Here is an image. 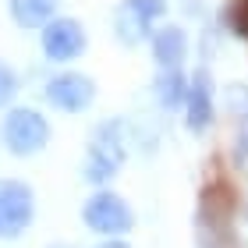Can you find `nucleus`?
Wrapping results in <instances>:
<instances>
[{
  "label": "nucleus",
  "instance_id": "nucleus-1",
  "mask_svg": "<svg viewBox=\"0 0 248 248\" xmlns=\"http://www.w3.org/2000/svg\"><path fill=\"white\" fill-rule=\"evenodd\" d=\"M131 156L128 145V117H103L89 128L82 149V181L89 188H114L117 174Z\"/></svg>",
  "mask_w": 248,
  "mask_h": 248
},
{
  "label": "nucleus",
  "instance_id": "nucleus-2",
  "mask_svg": "<svg viewBox=\"0 0 248 248\" xmlns=\"http://www.w3.org/2000/svg\"><path fill=\"white\" fill-rule=\"evenodd\" d=\"M53 142V124L39 107L15 103L11 110L0 114V149L15 160H32L46 153Z\"/></svg>",
  "mask_w": 248,
  "mask_h": 248
},
{
  "label": "nucleus",
  "instance_id": "nucleus-3",
  "mask_svg": "<svg viewBox=\"0 0 248 248\" xmlns=\"http://www.w3.org/2000/svg\"><path fill=\"white\" fill-rule=\"evenodd\" d=\"M78 220L96 241H114V238H131L135 223V206L114 188H89V195L78 206Z\"/></svg>",
  "mask_w": 248,
  "mask_h": 248
},
{
  "label": "nucleus",
  "instance_id": "nucleus-4",
  "mask_svg": "<svg viewBox=\"0 0 248 248\" xmlns=\"http://www.w3.org/2000/svg\"><path fill=\"white\" fill-rule=\"evenodd\" d=\"M96 96H99L96 78L78 71V67H57L43 82V103L50 110H57V114H64V117L89 114L96 107Z\"/></svg>",
  "mask_w": 248,
  "mask_h": 248
},
{
  "label": "nucleus",
  "instance_id": "nucleus-5",
  "mask_svg": "<svg viewBox=\"0 0 248 248\" xmlns=\"http://www.w3.org/2000/svg\"><path fill=\"white\" fill-rule=\"evenodd\" d=\"M170 4L167 0H121L114 7V18H110V29H114V39L121 46H142L149 43V36L163 25Z\"/></svg>",
  "mask_w": 248,
  "mask_h": 248
},
{
  "label": "nucleus",
  "instance_id": "nucleus-6",
  "mask_svg": "<svg viewBox=\"0 0 248 248\" xmlns=\"http://www.w3.org/2000/svg\"><path fill=\"white\" fill-rule=\"evenodd\" d=\"M36 223V191L25 177L0 174V241L11 245L25 238Z\"/></svg>",
  "mask_w": 248,
  "mask_h": 248
},
{
  "label": "nucleus",
  "instance_id": "nucleus-7",
  "mask_svg": "<svg viewBox=\"0 0 248 248\" xmlns=\"http://www.w3.org/2000/svg\"><path fill=\"white\" fill-rule=\"evenodd\" d=\"M89 50V32L75 15H57L39 29V53L53 67H75Z\"/></svg>",
  "mask_w": 248,
  "mask_h": 248
},
{
  "label": "nucleus",
  "instance_id": "nucleus-8",
  "mask_svg": "<svg viewBox=\"0 0 248 248\" xmlns=\"http://www.w3.org/2000/svg\"><path fill=\"white\" fill-rule=\"evenodd\" d=\"M217 82H213V71L206 64H199L191 71V82H188V96H185V110H181V121L191 135H206L213 124H217Z\"/></svg>",
  "mask_w": 248,
  "mask_h": 248
},
{
  "label": "nucleus",
  "instance_id": "nucleus-9",
  "mask_svg": "<svg viewBox=\"0 0 248 248\" xmlns=\"http://www.w3.org/2000/svg\"><path fill=\"white\" fill-rule=\"evenodd\" d=\"M149 57L156 64V71H177V67H185L188 57H191V39L181 25H163L149 36Z\"/></svg>",
  "mask_w": 248,
  "mask_h": 248
},
{
  "label": "nucleus",
  "instance_id": "nucleus-10",
  "mask_svg": "<svg viewBox=\"0 0 248 248\" xmlns=\"http://www.w3.org/2000/svg\"><path fill=\"white\" fill-rule=\"evenodd\" d=\"M188 82H191L188 67L156 71V78H153V103L160 107L163 114H181L185 110V96H188Z\"/></svg>",
  "mask_w": 248,
  "mask_h": 248
},
{
  "label": "nucleus",
  "instance_id": "nucleus-11",
  "mask_svg": "<svg viewBox=\"0 0 248 248\" xmlns=\"http://www.w3.org/2000/svg\"><path fill=\"white\" fill-rule=\"evenodd\" d=\"M7 15L18 29L39 32L46 21L61 15V0H7Z\"/></svg>",
  "mask_w": 248,
  "mask_h": 248
},
{
  "label": "nucleus",
  "instance_id": "nucleus-12",
  "mask_svg": "<svg viewBox=\"0 0 248 248\" xmlns=\"http://www.w3.org/2000/svg\"><path fill=\"white\" fill-rule=\"evenodd\" d=\"M220 110L234 128H248V82H231L220 89Z\"/></svg>",
  "mask_w": 248,
  "mask_h": 248
},
{
  "label": "nucleus",
  "instance_id": "nucleus-13",
  "mask_svg": "<svg viewBox=\"0 0 248 248\" xmlns=\"http://www.w3.org/2000/svg\"><path fill=\"white\" fill-rule=\"evenodd\" d=\"M18 96H21V75H18L15 64H7L4 57H0V114L15 107Z\"/></svg>",
  "mask_w": 248,
  "mask_h": 248
},
{
  "label": "nucleus",
  "instance_id": "nucleus-14",
  "mask_svg": "<svg viewBox=\"0 0 248 248\" xmlns=\"http://www.w3.org/2000/svg\"><path fill=\"white\" fill-rule=\"evenodd\" d=\"M227 163L238 174L248 170V128H234L231 131V139H227Z\"/></svg>",
  "mask_w": 248,
  "mask_h": 248
},
{
  "label": "nucleus",
  "instance_id": "nucleus-15",
  "mask_svg": "<svg viewBox=\"0 0 248 248\" xmlns=\"http://www.w3.org/2000/svg\"><path fill=\"white\" fill-rule=\"evenodd\" d=\"M89 248H135L128 238H114V241H96V245H89Z\"/></svg>",
  "mask_w": 248,
  "mask_h": 248
},
{
  "label": "nucleus",
  "instance_id": "nucleus-16",
  "mask_svg": "<svg viewBox=\"0 0 248 248\" xmlns=\"http://www.w3.org/2000/svg\"><path fill=\"white\" fill-rule=\"evenodd\" d=\"M46 248H82V245H71V241H53V245H46Z\"/></svg>",
  "mask_w": 248,
  "mask_h": 248
},
{
  "label": "nucleus",
  "instance_id": "nucleus-17",
  "mask_svg": "<svg viewBox=\"0 0 248 248\" xmlns=\"http://www.w3.org/2000/svg\"><path fill=\"white\" fill-rule=\"evenodd\" d=\"M241 217H245V223H248V195L241 199Z\"/></svg>",
  "mask_w": 248,
  "mask_h": 248
}]
</instances>
